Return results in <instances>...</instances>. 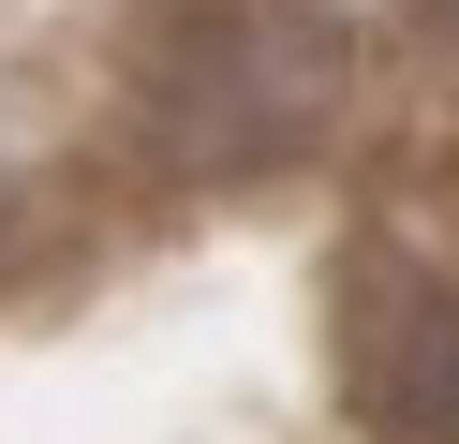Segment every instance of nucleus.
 Here are the masks:
<instances>
[{
    "label": "nucleus",
    "mask_w": 459,
    "mask_h": 444,
    "mask_svg": "<svg viewBox=\"0 0 459 444\" xmlns=\"http://www.w3.org/2000/svg\"><path fill=\"white\" fill-rule=\"evenodd\" d=\"M341 341L370 444H459V266H370Z\"/></svg>",
    "instance_id": "1"
},
{
    "label": "nucleus",
    "mask_w": 459,
    "mask_h": 444,
    "mask_svg": "<svg viewBox=\"0 0 459 444\" xmlns=\"http://www.w3.org/2000/svg\"><path fill=\"white\" fill-rule=\"evenodd\" d=\"M415 15H429V30H445V45H459V0H415Z\"/></svg>",
    "instance_id": "2"
}]
</instances>
